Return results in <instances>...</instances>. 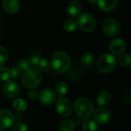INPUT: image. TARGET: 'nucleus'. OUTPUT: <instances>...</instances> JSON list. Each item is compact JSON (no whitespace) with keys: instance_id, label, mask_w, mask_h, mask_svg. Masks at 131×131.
I'll list each match as a JSON object with an SVG mask.
<instances>
[{"instance_id":"dca6fc26","label":"nucleus","mask_w":131,"mask_h":131,"mask_svg":"<svg viewBox=\"0 0 131 131\" xmlns=\"http://www.w3.org/2000/svg\"><path fill=\"white\" fill-rule=\"evenodd\" d=\"M67 10L71 16L76 17L78 16L81 12V5L78 1L73 0L68 3Z\"/></svg>"},{"instance_id":"5701e85b","label":"nucleus","mask_w":131,"mask_h":131,"mask_svg":"<svg viewBox=\"0 0 131 131\" xmlns=\"http://www.w3.org/2000/svg\"><path fill=\"white\" fill-rule=\"evenodd\" d=\"M12 78L11 69L7 67L0 66V80L2 81H8Z\"/></svg>"},{"instance_id":"f03ea898","label":"nucleus","mask_w":131,"mask_h":131,"mask_svg":"<svg viewBox=\"0 0 131 131\" xmlns=\"http://www.w3.org/2000/svg\"><path fill=\"white\" fill-rule=\"evenodd\" d=\"M51 65L58 73H64L68 71L71 66L70 56L64 52H56L52 56Z\"/></svg>"},{"instance_id":"2eb2a0df","label":"nucleus","mask_w":131,"mask_h":131,"mask_svg":"<svg viewBox=\"0 0 131 131\" xmlns=\"http://www.w3.org/2000/svg\"><path fill=\"white\" fill-rule=\"evenodd\" d=\"M111 100H112L111 93L107 90H103L100 92L97 97V102L98 105L101 107H105V106L109 105Z\"/></svg>"},{"instance_id":"7ed1b4c3","label":"nucleus","mask_w":131,"mask_h":131,"mask_svg":"<svg viewBox=\"0 0 131 131\" xmlns=\"http://www.w3.org/2000/svg\"><path fill=\"white\" fill-rule=\"evenodd\" d=\"M76 114L81 119L89 118L94 112V106L92 103L86 98L78 99L74 106Z\"/></svg>"},{"instance_id":"7c9ffc66","label":"nucleus","mask_w":131,"mask_h":131,"mask_svg":"<svg viewBox=\"0 0 131 131\" xmlns=\"http://www.w3.org/2000/svg\"><path fill=\"white\" fill-rule=\"evenodd\" d=\"M38 92L35 91V90H31V91H29L28 93V97L31 100H36V99L38 98Z\"/></svg>"},{"instance_id":"423d86ee","label":"nucleus","mask_w":131,"mask_h":131,"mask_svg":"<svg viewBox=\"0 0 131 131\" xmlns=\"http://www.w3.org/2000/svg\"><path fill=\"white\" fill-rule=\"evenodd\" d=\"M73 110L71 101L66 97H61L56 103V110L61 117H68L71 114Z\"/></svg>"},{"instance_id":"1a4fd4ad","label":"nucleus","mask_w":131,"mask_h":131,"mask_svg":"<svg viewBox=\"0 0 131 131\" xmlns=\"http://www.w3.org/2000/svg\"><path fill=\"white\" fill-rule=\"evenodd\" d=\"M2 92L6 97L12 99L18 95L19 86L15 81L9 80L8 81H5V83L3 85Z\"/></svg>"},{"instance_id":"ddd939ff","label":"nucleus","mask_w":131,"mask_h":131,"mask_svg":"<svg viewBox=\"0 0 131 131\" xmlns=\"http://www.w3.org/2000/svg\"><path fill=\"white\" fill-rule=\"evenodd\" d=\"M19 2L18 0H4L3 7L5 11L9 14H15L19 10Z\"/></svg>"},{"instance_id":"a211bd4d","label":"nucleus","mask_w":131,"mask_h":131,"mask_svg":"<svg viewBox=\"0 0 131 131\" xmlns=\"http://www.w3.org/2000/svg\"><path fill=\"white\" fill-rule=\"evenodd\" d=\"M83 131H98V126L93 120H86L82 124Z\"/></svg>"},{"instance_id":"4be33fe9","label":"nucleus","mask_w":131,"mask_h":131,"mask_svg":"<svg viewBox=\"0 0 131 131\" xmlns=\"http://www.w3.org/2000/svg\"><path fill=\"white\" fill-rule=\"evenodd\" d=\"M38 65L39 66L40 70L44 73H48L51 68V63L48 59H41Z\"/></svg>"},{"instance_id":"c85d7f7f","label":"nucleus","mask_w":131,"mask_h":131,"mask_svg":"<svg viewBox=\"0 0 131 131\" xmlns=\"http://www.w3.org/2000/svg\"><path fill=\"white\" fill-rule=\"evenodd\" d=\"M41 57V55L38 54V53H34L32 55L30 56L29 57V63H30V65H32V66H36L38 64V63L40 62Z\"/></svg>"},{"instance_id":"c756f323","label":"nucleus","mask_w":131,"mask_h":131,"mask_svg":"<svg viewBox=\"0 0 131 131\" xmlns=\"http://www.w3.org/2000/svg\"><path fill=\"white\" fill-rule=\"evenodd\" d=\"M11 73H12V78H13L15 80H17L21 76L22 71L18 66H15V67H13L12 69Z\"/></svg>"},{"instance_id":"6ab92c4d","label":"nucleus","mask_w":131,"mask_h":131,"mask_svg":"<svg viewBox=\"0 0 131 131\" xmlns=\"http://www.w3.org/2000/svg\"><path fill=\"white\" fill-rule=\"evenodd\" d=\"M12 107L18 111H25L28 108V104L23 99H16L12 102Z\"/></svg>"},{"instance_id":"4468645a","label":"nucleus","mask_w":131,"mask_h":131,"mask_svg":"<svg viewBox=\"0 0 131 131\" xmlns=\"http://www.w3.org/2000/svg\"><path fill=\"white\" fill-rule=\"evenodd\" d=\"M98 8L104 12H109L114 9L118 0H97Z\"/></svg>"},{"instance_id":"6e6552de","label":"nucleus","mask_w":131,"mask_h":131,"mask_svg":"<svg viewBox=\"0 0 131 131\" xmlns=\"http://www.w3.org/2000/svg\"><path fill=\"white\" fill-rule=\"evenodd\" d=\"M93 117L96 123L99 124H107L111 120L110 111L104 107H98L93 112Z\"/></svg>"},{"instance_id":"9b49d317","label":"nucleus","mask_w":131,"mask_h":131,"mask_svg":"<svg viewBox=\"0 0 131 131\" xmlns=\"http://www.w3.org/2000/svg\"><path fill=\"white\" fill-rule=\"evenodd\" d=\"M15 123L13 113L7 110H0V128L8 129L12 127Z\"/></svg>"},{"instance_id":"2f4dec72","label":"nucleus","mask_w":131,"mask_h":131,"mask_svg":"<svg viewBox=\"0 0 131 131\" xmlns=\"http://www.w3.org/2000/svg\"><path fill=\"white\" fill-rule=\"evenodd\" d=\"M14 117H15V119L16 118V119L18 120H20V119H21V118H22V114H21V113L18 112V113H16L15 114Z\"/></svg>"},{"instance_id":"9d476101","label":"nucleus","mask_w":131,"mask_h":131,"mask_svg":"<svg viewBox=\"0 0 131 131\" xmlns=\"http://www.w3.org/2000/svg\"><path fill=\"white\" fill-rule=\"evenodd\" d=\"M38 98L41 104L50 106L54 103L56 100V93L51 89H44L39 93Z\"/></svg>"},{"instance_id":"f3484780","label":"nucleus","mask_w":131,"mask_h":131,"mask_svg":"<svg viewBox=\"0 0 131 131\" xmlns=\"http://www.w3.org/2000/svg\"><path fill=\"white\" fill-rule=\"evenodd\" d=\"M68 92V85L65 82H60L56 85L55 93L58 97H64Z\"/></svg>"},{"instance_id":"72a5a7b5","label":"nucleus","mask_w":131,"mask_h":131,"mask_svg":"<svg viewBox=\"0 0 131 131\" xmlns=\"http://www.w3.org/2000/svg\"><path fill=\"white\" fill-rule=\"evenodd\" d=\"M0 131H6V130H3V129H2V130H0Z\"/></svg>"},{"instance_id":"393cba45","label":"nucleus","mask_w":131,"mask_h":131,"mask_svg":"<svg viewBox=\"0 0 131 131\" xmlns=\"http://www.w3.org/2000/svg\"><path fill=\"white\" fill-rule=\"evenodd\" d=\"M94 59V56L91 53H85L81 58V62L83 63V64L86 65V66H90L93 63Z\"/></svg>"},{"instance_id":"473e14b6","label":"nucleus","mask_w":131,"mask_h":131,"mask_svg":"<svg viewBox=\"0 0 131 131\" xmlns=\"http://www.w3.org/2000/svg\"><path fill=\"white\" fill-rule=\"evenodd\" d=\"M88 2H90V3H94V2H97V0H87Z\"/></svg>"},{"instance_id":"412c9836","label":"nucleus","mask_w":131,"mask_h":131,"mask_svg":"<svg viewBox=\"0 0 131 131\" xmlns=\"http://www.w3.org/2000/svg\"><path fill=\"white\" fill-rule=\"evenodd\" d=\"M58 131H74V124L71 120H65L60 124Z\"/></svg>"},{"instance_id":"f257e3e1","label":"nucleus","mask_w":131,"mask_h":131,"mask_svg":"<svg viewBox=\"0 0 131 131\" xmlns=\"http://www.w3.org/2000/svg\"><path fill=\"white\" fill-rule=\"evenodd\" d=\"M42 80V76L38 69L35 67H29L21 77V83L27 89H35L38 87Z\"/></svg>"},{"instance_id":"f8f14e48","label":"nucleus","mask_w":131,"mask_h":131,"mask_svg":"<svg viewBox=\"0 0 131 131\" xmlns=\"http://www.w3.org/2000/svg\"><path fill=\"white\" fill-rule=\"evenodd\" d=\"M110 49L114 55H121L126 49V42L121 38H114L111 41Z\"/></svg>"},{"instance_id":"0eeeda50","label":"nucleus","mask_w":131,"mask_h":131,"mask_svg":"<svg viewBox=\"0 0 131 131\" xmlns=\"http://www.w3.org/2000/svg\"><path fill=\"white\" fill-rule=\"evenodd\" d=\"M120 24L114 19H107L103 23V30L109 37L116 36L120 32Z\"/></svg>"},{"instance_id":"a878e982","label":"nucleus","mask_w":131,"mask_h":131,"mask_svg":"<svg viewBox=\"0 0 131 131\" xmlns=\"http://www.w3.org/2000/svg\"><path fill=\"white\" fill-rule=\"evenodd\" d=\"M21 71H25L27 70L29 67H30V63L28 61V59L22 58L20 59L18 62V66H17Z\"/></svg>"},{"instance_id":"20e7f679","label":"nucleus","mask_w":131,"mask_h":131,"mask_svg":"<svg viewBox=\"0 0 131 131\" xmlns=\"http://www.w3.org/2000/svg\"><path fill=\"white\" fill-rule=\"evenodd\" d=\"M117 66L115 57L110 53H104L100 56L97 61V69L100 72L107 73L114 69Z\"/></svg>"},{"instance_id":"39448f33","label":"nucleus","mask_w":131,"mask_h":131,"mask_svg":"<svg viewBox=\"0 0 131 131\" xmlns=\"http://www.w3.org/2000/svg\"><path fill=\"white\" fill-rule=\"evenodd\" d=\"M77 24L81 30L91 32L96 27V19L91 14L84 13L78 17Z\"/></svg>"},{"instance_id":"cd10ccee","label":"nucleus","mask_w":131,"mask_h":131,"mask_svg":"<svg viewBox=\"0 0 131 131\" xmlns=\"http://www.w3.org/2000/svg\"><path fill=\"white\" fill-rule=\"evenodd\" d=\"M12 131H28V127L23 122H17L12 125Z\"/></svg>"},{"instance_id":"aec40b11","label":"nucleus","mask_w":131,"mask_h":131,"mask_svg":"<svg viewBox=\"0 0 131 131\" xmlns=\"http://www.w3.org/2000/svg\"><path fill=\"white\" fill-rule=\"evenodd\" d=\"M78 27L77 22L73 19H68L63 24V28L67 32H73Z\"/></svg>"},{"instance_id":"bb28decb","label":"nucleus","mask_w":131,"mask_h":131,"mask_svg":"<svg viewBox=\"0 0 131 131\" xmlns=\"http://www.w3.org/2000/svg\"><path fill=\"white\" fill-rule=\"evenodd\" d=\"M8 59V53L6 49L0 46V66H2Z\"/></svg>"},{"instance_id":"b1692460","label":"nucleus","mask_w":131,"mask_h":131,"mask_svg":"<svg viewBox=\"0 0 131 131\" xmlns=\"http://www.w3.org/2000/svg\"><path fill=\"white\" fill-rule=\"evenodd\" d=\"M118 63L121 66H124V67H128L130 66L131 63V59L130 56L129 54H121L118 59Z\"/></svg>"}]
</instances>
